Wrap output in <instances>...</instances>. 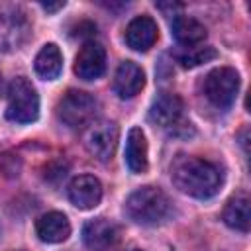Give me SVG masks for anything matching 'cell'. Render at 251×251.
I'll return each instance as SVG.
<instances>
[{
    "mask_svg": "<svg viewBox=\"0 0 251 251\" xmlns=\"http://www.w3.org/2000/svg\"><path fill=\"white\" fill-rule=\"evenodd\" d=\"M173 184L186 196L206 200L218 194L222 186V175L216 165L200 157L178 155L171 165Z\"/></svg>",
    "mask_w": 251,
    "mask_h": 251,
    "instance_id": "6da1fadb",
    "label": "cell"
},
{
    "mask_svg": "<svg viewBox=\"0 0 251 251\" xmlns=\"http://www.w3.org/2000/svg\"><path fill=\"white\" fill-rule=\"evenodd\" d=\"M82 241L88 251H118L122 243V229L108 218H94L84 224Z\"/></svg>",
    "mask_w": 251,
    "mask_h": 251,
    "instance_id": "ba28073f",
    "label": "cell"
},
{
    "mask_svg": "<svg viewBox=\"0 0 251 251\" xmlns=\"http://www.w3.org/2000/svg\"><path fill=\"white\" fill-rule=\"evenodd\" d=\"M149 120L171 135L192 133V124L184 118V104L173 92H161L149 108Z\"/></svg>",
    "mask_w": 251,
    "mask_h": 251,
    "instance_id": "3957f363",
    "label": "cell"
},
{
    "mask_svg": "<svg viewBox=\"0 0 251 251\" xmlns=\"http://www.w3.org/2000/svg\"><path fill=\"white\" fill-rule=\"evenodd\" d=\"M204 96L208 102L220 110H226L233 104L237 90H239V75L231 67H218L212 69L204 82H202Z\"/></svg>",
    "mask_w": 251,
    "mask_h": 251,
    "instance_id": "5b68a950",
    "label": "cell"
},
{
    "mask_svg": "<svg viewBox=\"0 0 251 251\" xmlns=\"http://www.w3.org/2000/svg\"><path fill=\"white\" fill-rule=\"evenodd\" d=\"M124 212L131 222L139 226H157L169 218L171 200L157 186H141L127 196Z\"/></svg>",
    "mask_w": 251,
    "mask_h": 251,
    "instance_id": "7a4b0ae2",
    "label": "cell"
},
{
    "mask_svg": "<svg viewBox=\"0 0 251 251\" xmlns=\"http://www.w3.org/2000/svg\"><path fill=\"white\" fill-rule=\"evenodd\" d=\"M171 33L180 45H186V47L202 43L208 35L204 24H200L196 18H190V16H175L171 22Z\"/></svg>",
    "mask_w": 251,
    "mask_h": 251,
    "instance_id": "2e32d148",
    "label": "cell"
},
{
    "mask_svg": "<svg viewBox=\"0 0 251 251\" xmlns=\"http://www.w3.org/2000/svg\"><path fill=\"white\" fill-rule=\"evenodd\" d=\"M98 102L84 90H69L57 104V118L69 127H86L94 122Z\"/></svg>",
    "mask_w": 251,
    "mask_h": 251,
    "instance_id": "8992f818",
    "label": "cell"
},
{
    "mask_svg": "<svg viewBox=\"0 0 251 251\" xmlns=\"http://www.w3.org/2000/svg\"><path fill=\"white\" fill-rule=\"evenodd\" d=\"M126 165L131 173L141 175L147 171V139L141 127H131L126 137Z\"/></svg>",
    "mask_w": 251,
    "mask_h": 251,
    "instance_id": "9a60e30c",
    "label": "cell"
},
{
    "mask_svg": "<svg viewBox=\"0 0 251 251\" xmlns=\"http://www.w3.org/2000/svg\"><path fill=\"white\" fill-rule=\"evenodd\" d=\"M33 69L43 80H55L63 69V55L59 47L55 43H45L35 55Z\"/></svg>",
    "mask_w": 251,
    "mask_h": 251,
    "instance_id": "e0dca14e",
    "label": "cell"
},
{
    "mask_svg": "<svg viewBox=\"0 0 251 251\" xmlns=\"http://www.w3.org/2000/svg\"><path fill=\"white\" fill-rule=\"evenodd\" d=\"M35 233L45 243H63L71 235V224L63 212H47L37 218Z\"/></svg>",
    "mask_w": 251,
    "mask_h": 251,
    "instance_id": "4fadbf2b",
    "label": "cell"
},
{
    "mask_svg": "<svg viewBox=\"0 0 251 251\" xmlns=\"http://www.w3.org/2000/svg\"><path fill=\"white\" fill-rule=\"evenodd\" d=\"M131 251H141V249H131Z\"/></svg>",
    "mask_w": 251,
    "mask_h": 251,
    "instance_id": "ffe728a7",
    "label": "cell"
},
{
    "mask_svg": "<svg viewBox=\"0 0 251 251\" xmlns=\"http://www.w3.org/2000/svg\"><path fill=\"white\" fill-rule=\"evenodd\" d=\"M118 135H120V129L114 122L94 120L84 127L82 143L94 159L106 163L114 157V151H116V145H118Z\"/></svg>",
    "mask_w": 251,
    "mask_h": 251,
    "instance_id": "52a82bcc",
    "label": "cell"
},
{
    "mask_svg": "<svg viewBox=\"0 0 251 251\" xmlns=\"http://www.w3.org/2000/svg\"><path fill=\"white\" fill-rule=\"evenodd\" d=\"M216 57H218V51L214 47H188V51L182 53L178 57V61L184 69H192V67H198L202 63L214 61Z\"/></svg>",
    "mask_w": 251,
    "mask_h": 251,
    "instance_id": "ac0fdd59",
    "label": "cell"
},
{
    "mask_svg": "<svg viewBox=\"0 0 251 251\" xmlns=\"http://www.w3.org/2000/svg\"><path fill=\"white\" fill-rule=\"evenodd\" d=\"M106 71V49L98 41H86L75 57V75L82 80L100 78Z\"/></svg>",
    "mask_w": 251,
    "mask_h": 251,
    "instance_id": "9c48e42d",
    "label": "cell"
},
{
    "mask_svg": "<svg viewBox=\"0 0 251 251\" xmlns=\"http://www.w3.org/2000/svg\"><path fill=\"white\" fill-rule=\"evenodd\" d=\"M63 6H65L63 0H59V2H41V8H43L45 12H57V10H61Z\"/></svg>",
    "mask_w": 251,
    "mask_h": 251,
    "instance_id": "d6986e66",
    "label": "cell"
},
{
    "mask_svg": "<svg viewBox=\"0 0 251 251\" xmlns=\"http://www.w3.org/2000/svg\"><path fill=\"white\" fill-rule=\"evenodd\" d=\"M145 86V73L133 61H124L114 75V90L120 98H133Z\"/></svg>",
    "mask_w": 251,
    "mask_h": 251,
    "instance_id": "7c38bea8",
    "label": "cell"
},
{
    "mask_svg": "<svg viewBox=\"0 0 251 251\" xmlns=\"http://www.w3.org/2000/svg\"><path fill=\"white\" fill-rule=\"evenodd\" d=\"M39 116V96L35 86L25 78L18 76L8 86L6 118L14 124H31Z\"/></svg>",
    "mask_w": 251,
    "mask_h": 251,
    "instance_id": "277c9868",
    "label": "cell"
},
{
    "mask_svg": "<svg viewBox=\"0 0 251 251\" xmlns=\"http://www.w3.org/2000/svg\"><path fill=\"white\" fill-rule=\"evenodd\" d=\"M159 37V27L153 18L149 16H137L133 18L126 27V43L133 51H147L155 45Z\"/></svg>",
    "mask_w": 251,
    "mask_h": 251,
    "instance_id": "8fae6325",
    "label": "cell"
},
{
    "mask_svg": "<svg viewBox=\"0 0 251 251\" xmlns=\"http://www.w3.org/2000/svg\"><path fill=\"white\" fill-rule=\"evenodd\" d=\"M69 200L78 210H92L102 200V184L92 175H78L69 184Z\"/></svg>",
    "mask_w": 251,
    "mask_h": 251,
    "instance_id": "30bf717a",
    "label": "cell"
},
{
    "mask_svg": "<svg viewBox=\"0 0 251 251\" xmlns=\"http://www.w3.org/2000/svg\"><path fill=\"white\" fill-rule=\"evenodd\" d=\"M249 204L251 202L245 192H237L235 196H231L222 212V220L226 222V226L247 233L249 226H251V206Z\"/></svg>",
    "mask_w": 251,
    "mask_h": 251,
    "instance_id": "5bb4252c",
    "label": "cell"
}]
</instances>
